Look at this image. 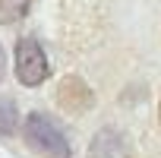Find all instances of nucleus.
Here are the masks:
<instances>
[{
    "mask_svg": "<svg viewBox=\"0 0 161 158\" xmlns=\"http://www.w3.org/2000/svg\"><path fill=\"white\" fill-rule=\"evenodd\" d=\"M22 136L29 142L32 152L44 155V158H73V149H69V139L66 133L60 130V123L41 111L29 114L25 117V127H22Z\"/></svg>",
    "mask_w": 161,
    "mask_h": 158,
    "instance_id": "f257e3e1",
    "label": "nucleus"
},
{
    "mask_svg": "<svg viewBox=\"0 0 161 158\" xmlns=\"http://www.w3.org/2000/svg\"><path fill=\"white\" fill-rule=\"evenodd\" d=\"M47 73H51V66H47L44 48L32 35L19 38L16 41V79H19L22 86L35 89V86H41L44 79H47Z\"/></svg>",
    "mask_w": 161,
    "mask_h": 158,
    "instance_id": "f03ea898",
    "label": "nucleus"
},
{
    "mask_svg": "<svg viewBox=\"0 0 161 158\" xmlns=\"http://www.w3.org/2000/svg\"><path fill=\"white\" fill-rule=\"evenodd\" d=\"M89 158H130V142L120 130L104 127L95 133V139L89 145Z\"/></svg>",
    "mask_w": 161,
    "mask_h": 158,
    "instance_id": "7ed1b4c3",
    "label": "nucleus"
},
{
    "mask_svg": "<svg viewBox=\"0 0 161 158\" xmlns=\"http://www.w3.org/2000/svg\"><path fill=\"white\" fill-rule=\"evenodd\" d=\"M57 101L66 108V111H86L92 104V89L82 82L79 76H66L63 82H60V92H57Z\"/></svg>",
    "mask_w": 161,
    "mask_h": 158,
    "instance_id": "20e7f679",
    "label": "nucleus"
},
{
    "mask_svg": "<svg viewBox=\"0 0 161 158\" xmlns=\"http://www.w3.org/2000/svg\"><path fill=\"white\" fill-rule=\"evenodd\" d=\"M29 3H32V0H0V25L19 22L29 13Z\"/></svg>",
    "mask_w": 161,
    "mask_h": 158,
    "instance_id": "39448f33",
    "label": "nucleus"
},
{
    "mask_svg": "<svg viewBox=\"0 0 161 158\" xmlns=\"http://www.w3.org/2000/svg\"><path fill=\"white\" fill-rule=\"evenodd\" d=\"M19 127V111L10 98H0V133L3 136H13Z\"/></svg>",
    "mask_w": 161,
    "mask_h": 158,
    "instance_id": "423d86ee",
    "label": "nucleus"
},
{
    "mask_svg": "<svg viewBox=\"0 0 161 158\" xmlns=\"http://www.w3.org/2000/svg\"><path fill=\"white\" fill-rule=\"evenodd\" d=\"M3 70H7V57H3V44H0V79H3Z\"/></svg>",
    "mask_w": 161,
    "mask_h": 158,
    "instance_id": "0eeeda50",
    "label": "nucleus"
}]
</instances>
